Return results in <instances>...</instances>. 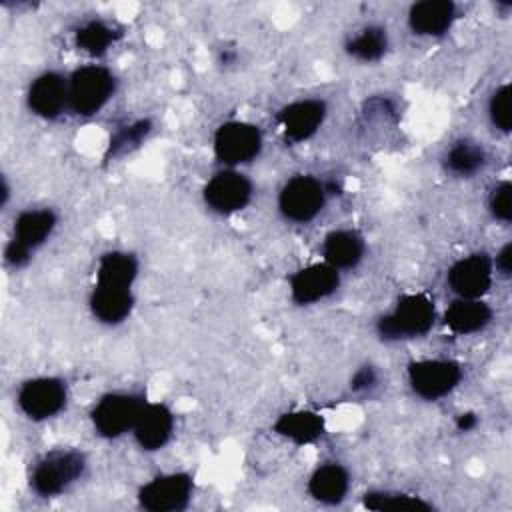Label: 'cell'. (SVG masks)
<instances>
[{
  "label": "cell",
  "instance_id": "1",
  "mask_svg": "<svg viewBox=\"0 0 512 512\" xmlns=\"http://www.w3.org/2000/svg\"><path fill=\"white\" fill-rule=\"evenodd\" d=\"M436 318L434 302L426 294H404L396 306L376 322L382 340H408L424 336Z\"/></svg>",
  "mask_w": 512,
  "mask_h": 512
},
{
  "label": "cell",
  "instance_id": "2",
  "mask_svg": "<svg viewBox=\"0 0 512 512\" xmlns=\"http://www.w3.org/2000/svg\"><path fill=\"white\" fill-rule=\"evenodd\" d=\"M86 470V458L78 450H52L44 454L32 474L30 488L44 498L56 496L72 486Z\"/></svg>",
  "mask_w": 512,
  "mask_h": 512
},
{
  "label": "cell",
  "instance_id": "3",
  "mask_svg": "<svg viewBox=\"0 0 512 512\" xmlns=\"http://www.w3.org/2000/svg\"><path fill=\"white\" fill-rule=\"evenodd\" d=\"M116 80L112 72L100 64H88L68 80V108L78 116H94L112 98Z\"/></svg>",
  "mask_w": 512,
  "mask_h": 512
},
{
  "label": "cell",
  "instance_id": "4",
  "mask_svg": "<svg viewBox=\"0 0 512 512\" xmlns=\"http://www.w3.org/2000/svg\"><path fill=\"white\" fill-rule=\"evenodd\" d=\"M144 396L134 392H108L92 408V424L104 438H118L132 430L142 406Z\"/></svg>",
  "mask_w": 512,
  "mask_h": 512
},
{
  "label": "cell",
  "instance_id": "5",
  "mask_svg": "<svg viewBox=\"0 0 512 512\" xmlns=\"http://www.w3.org/2000/svg\"><path fill=\"white\" fill-rule=\"evenodd\" d=\"M324 204L326 186L308 174L290 178L278 194V208L282 216L292 222H310L320 214Z\"/></svg>",
  "mask_w": 512,
  "mask_h": 512
},
{
  "label": "cell",
  "instance_id": "6",
  "mask_svg": "<svg viewBox=\"0 0 512 512\" xmlns=\"http://www.w3.org/2000/svg\"><path fill=\"white\" fill-rule=\"evenodd\" d=\"M462 380V368L454 360H416L408 364L410 388L424 400H438L450 394Z\"/></svg>",
  "mask_w": 512,
  "mask_h": 512
},
{
  "label": "cell",
  "instance_id": "7",
  "mask_svg": "<svg viewBox=\"0 0 512 512\" xmlns=\"http://www.w3.org/2000/svg\"><path fill=\"white\" fill-rule=\"evenodd\" d=\"M262 150V134L258 126L230 120L214 134V154L222 164L238 166L254 160Z\"/></svg>",
  "mask_w": 512,
  "mask_h": 512
},
{
  "label": "cell",
  "instance_id": "8",
  "mask_svg": "<svg viewBox=\"0 0 512 512\" xmlns=\"http://www.w3.org/2000/svg\"><path fill=\"white\" fill-rule=\"evenodd\" d=\"M192 476L186 472H172L156 476L138 490V502L150 512L184 510L192 498Z\"/></svg>",
  "mask_w": 512,
  "mask_h": 512
},
{
  "label": "cell",
  "instance_id": "9",
  "mask_svg": "<svg viewBox=\"0 0 512 512\" xmlns=\"http://www.w3.org/2000/svg\"><path fill=\"white\" fill-rule=\"evenodd\" d=\"M66 384L54 376L26 380L18 390V406L30 420H46L66 406Z\"/></svg>",
  "mask_w": 512,
  "mask_h": 512
},
{
  "label": "cell",
  "instance_id": "10",
  "mask_svg": "<svg viewBox=\"0 0 512 512\" xmlns=\"http://www.w3.org/2000/svg\"><path fill=\"white\" fill-rule=\"evenodd\" d=\"M250 198L252 182L236 170H222L204 186V202L218 214H234L246 208Z\"/></svg>",
  "mask_w": 512,
  "mask_h": 512
},
{
  "label": "cell",
  "instance_id": "11",
  "mask_svg": "<svg viewBox=\"0 0 512 512\" xmlns=\"http://www.w3.org/2000/svg\"><path fill=\"white\" fill-rule=\"evenodd\" d=\"M340 284V274L328 262H316L296 270L290 276V296L296 304L306 306L328 298L336 292Z\"/></svg>",
  "mask_w": 512,
  "mask_h": 512
},
{
  "label": "cell",
  "instance_id": "12",
  "mask_svg": "<svg viewBox=\"0 0 512 512\" xmlns=\"http://www.w3.org/2000/svg\"><path fill=\"white\" fill-rule=\"evenodd\" d=\"M494 264L486 254H470L448 270V284L460 298H482L492 286Z\"/></svg>",
  "mask_w": 512,
  "mask_h": 512
},
{
  "label": "cell",
  "instance_id": "13",
  "mask_svg": "<svg viewBox=\"0 0 512 512\" xmlns=\"http://www.w3.org/2000/svg\"><path fill=\"white\" fill-rule=\"evenodd\" d=\"M326 118V104L322 100H296L284 106L278 114V122L284 136L292 142H304L318 132Z\"/></svg>",
  "mask_w": 512,
  "mask_h": 512
},
{
  "label": "cell",
  "instance_id": "14",
  "mask_svg": "<svg viewBox=\"0 0 512 512\" xmlns=\"http://www.w3.org/2000/svg\"><path fill=\"white\" fill-rule=\"evenodd\" d=\"M174 432V416L164 404L144 402L134 426L132 434L142 450L154 452L166 446Z\"/></svg>",
  "mask_w": 512,
  "mask_h": 512
},
{
  "label": "cell",
  "instance_id": "15",
  "mask_svg": "<svg viewBox=\"0 0 512 512\" xmlns=\"http://www.w3.org/2000/svg\"><path fill=\"white\" fill-rule=\"evenodd\" d=\"M26 100L36 116L52 120L68 106V80L58 72H44L30 84Z\"/></svg>",
  "mask_w": 512,
  "mask_h": 512
},
{
  "label": "cell",
  "instance_id": "16",
  "mask_svg": "<svg viewBox=\"0 0 512 512\" xmlns=\"http://www.w3.org/2000/svg\"><path fill=\"white\" fill-rule=\"evenodd\" d=\"M456 20V4L450 0H422L410 6L408 26L418 36H442Z\"/></svg>",
  "mask_w": 512,
  "mask_h": 512
},
{
  "label": "cell",
  "instance_id": "17",
  "mask_svg": "<svg viewBox=\"0 0 512 512\" xmlns=\"http://www.w3.org/2000/svg\"><path fill=\"white\" fill-rule=\"evenodd\" d=\"M132 288L96 284L90 294V310L102 324H120L132 312Z\"/></svg>",
  "mask_w": 512,
  "mask_h": 512
},
{
  "label": "cell",
  "instance_id": "18",
  "mask_svg": "<svg viewBox=\"0 0 512 512\" xmlns=\"http://www.w3.org/2000/svg\"><path fill=\"white\" fill-rule=\"evenodd\" d=\"M492 320V308L480 298H458L444 312V322L454 334H474Z\"/></svg>",
  "mask_w": 512,
  "mask_h": 512
},
{
  "label": "cell",
  "instance_id": "19",
  "mask_svg": "<svg viewBox=\"0 0 512 512\" xmlns=\"http://www.w3.org/2000/svg\"><path fill=\"white\" fill-rule=\"evenodd\" d=\"M348 488H350L348 470L336 462L318 466L308 480L310 496L322 504H340L346 498Z\"/></svg>",
  "mask_w": 512,
  "mask_h": 512
},
{
  "label": "cell",
  "instance_id": "20",
  "mask_svg": "<svg viewBox=\"0 0 512 512\" xmlns=\"http://www.w3.org/2000/svg\"><path fill=\"white\" fill-rule=\"evenodd\" d=\"M322 256L336 270L354 268L364 256V238L354 230H334L324 238Z\"/></svg>",
  "mask_w": 512,
  "mask_h": 512
},
{
  "label": "cell",
  "instance_id": "21",
  "mask_svg": "<svg viewBox=\"0 0 512 512\" xmlns=\"http://www.w3.org/2000/svg\"><path fill=\"white\" fill-rule=\"evenodd\" d=\"M56 214L50 208L24 210L14 220V240L28 250L42 246L56 228Z\"/></svg>",
  "mask_w": 512,
  "mask_h": 512
},
{
  "label": "cell",
  "instance_id": "22",
  "mask_svg": "<svg viewBox=\"0 0 512 512\" xmlns=\"http://www.w3.org/2000/svg\"><path fill=\"white\" fill-rule=\"evenodd\" d=\"M274 432L282 438L302 446L318 440L324 434V420L312 410H294L282 414L274 422Z\"/></svg>",
  "mask_w": 512,
  "mask_h": 512
},
{
  "label": "cell",
  "instance_id": "23",
  "mask_svg": "<svg viewBox=\"0 0 512 512\" xmlns=\"http://www.w3.org/2000/svg\"><path fill=\"white\" fill-rule=\"evenodd\" d=\"M138 274V262L132 254L112 250L100 256L96 268V284L132 288Z\"/></svg>",
  "mask_w": 512,
  "mask_h": 512
},
{
  "label": "cell",
  "instance_id": "24",
  "mask_svg": "<svg viewBox=\"0 0 512 512\" xmlns=\"http://www.w3.org/2000/svg\"><path fill=\"white\" fill-rule=\"evenodd\" d=\"M120 36V32L110 26L104 20H90L86 24H82L76 34H74V42L76 46L90 54V56H102Z\"/></svg>",
  "mask_w": 512,
  "mask_h": 512
},
{
  "label": "cell",
  "instance_id": "25",
  "mask_svg": "<svg viewBox=\"0 0 512 512\" xmlns=\"http://www.w3.org/2000/svg\"><path fill=\"white\" fill-rule=\"evenodd\" d=\"M388 34L380 26H366L346 42V52L362 62H376L386 54Z\"/></svg>",
  "mask_w": 512,
  "mask_h": 512
},
{
  "label": "cell",
  "instance_id": "26",
  "mask_svg": "<svg viewBox=\"0 0 512 512\" xmlns=\"http://www.w3.org/2000/svg\"><path fill=\"white\" fill-rule=\"evenodd\" d=\"M444 164L456 176H472L484 168L486 152L482 146L474 142L460 140L446 152Z\"/></svg>",
  "mask_w": 512,
  "mask_h": 512
},
{
  "label": "cell",
  "instance_id": "27",
  "mask_svg": "<svg viewBox=\"0 0 512 512\" xmlns=\"http://www.w3.org/2000/svg\"><path fill=\"white\" fill-rule=\"evenodd\" d=\"M364 506L368 510H376V512H384V510H430L432 504H428L426 500H422L420 496H412V494H404V492H368L364 494Z\"/></svg>",
  "mask_w": 512,
  "mask_h": 512
},
{
  "label": "cell",
  "instance_id": "28",
  "mask_svg": "<svg viewBox=\"0 0 512 512\" xmlns=\"http://www.w3.org/2000/svg\"><path fill=\"white\" fill-rule=\"evenodd\" d=\"M152 130V124L148 120H136L128 126L118 128L108 144V156H118L130 148H136Z\"/></svg>",
  "mask_w": 512,
  "mask_h": 512
},
{
  "label": "cell",
  "instance_id": "29",
  "mask_svg": "<svg viewBox=\"0 0 512 512\" xmlns=\"http://www.w3.org/2000/svg\"><path fill=\"white\" fill-rule=\"evenodd\" d=\"M488 114L492 124L502 130L504 134L510 132L512 126V112H510V86L504 84L500 88H496V92L490 98L488 104Z\"/></svg>",
  "mask_w": 512,
  "mask_h": 512
},
{
  "label": "cell",
  "instance_id": "30",
  "mask_svg": "<svg viewBox=\"0 0 512 512\" xmlns=\"http://www.w3.org/2000/svg\"><path fill=\"white\" fill-rule=\"evenodd\" d=\"M488 206L496 220H502V222L512 220V186H510V182L496 184V188L490 194Z\"/></svg>",
  "mask_w": 512,
  "mask_h": 512
},
{
  "label": "cell",
  "instance_id": "31",
  "mask_svg": "<svg viewBox=\"0 0 512 512\" xmlns=\"http://www.w3.org/2000/svg\"><path fill=\"white\" fill-rule=\"evenodd\" d=\"M378 382V374L372 366H362L354 372L352 380H350V388L354 392H370Z\"/></svg>",
  "mask_w": 512,
  "mask_h": 512
},
{
  "label": "cell",
  "instance_id": "32",
  "mask_svg": "<svg viewBox=\"0 0 512 512\" xmlns=\"http://www.w3.org/2000/svg\"><path fill=\"white\" fill-rule=\"evenodd\" d=\"M30 252L32 250H28L24 244H20V242H16L14 238L6 244V250H4V262L8 264V266H12V268H20V266H24L28 260H30Z\"/></svg>",
  "mask_w": 512,
  "mask_h": 512
},
{
  "label": "cell",
  "instance_id": "33",
  "mask_svg": "<svg viewBox=\"0 0 512 512\" xmlns=\"http://www.w3.org/2000/svg\"><path fill=\"white\" fill-rule=\"evenodd\" d=\"M496 268L500 270L502 276H510V270H512V244H504L502 250L498 252L496 256Z\"/></svg>",
  "mask_w": 512,
  "mask_h": 512
},
{
  "label": "cell",
  "instance_id": "34",
  "mask_svg": "<svg viewBox=\"0 0 512 512\" xmlns=\"http://www.w3.org/2000/svg\"><path fill=\"white\" fill-rule=\"evenodd\" d=\"M476 416L472 414V412H466V414H460L458 418H456V428L460 430V432H468V430H472L474 426H476Z\"/></svg>",
  "mask_w": 512,
  "mask_h": 512
}]
</instances>
